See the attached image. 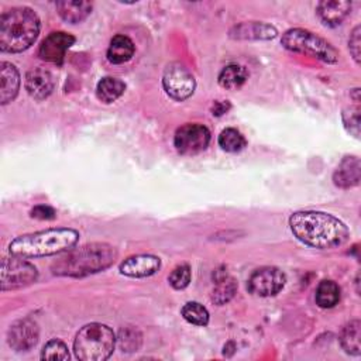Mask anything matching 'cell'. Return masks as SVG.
<instances>
[{"label": "cell", "instance_id": "cell-11", "mask_svg": "<svg viewBox=\"0 0 361 361\" xmlns=\"http://www.w3.org/2000/svg\"><path fill=\"white\" fill-rule=\"evenodd\" d=\"M75 44V37L63 31H55L48 34L39 44L38 56L51 63L61 65L63 62L66 51Z\"/></svg>", "mask_w": 361, "mask_h": 361}, {"label": "cell", "instance_id": "cell-34", "mask_svg": "<svg viewBox=\"0 0 361 361\" xmlns=\"http://www.w3.org/2000/svg\"><path fill=\"white\" fill-rule=\"evenodd\" d=\"M230 110V103L227 100H216L212 106V114L213 116H223Z\"/></svg>", "mask_w": 361, "mask_h": 361}, {"label": "cell", "instance_id": "cell-8", "mask_svg": "<svg viewBox=\"0 0 361 361\" xmlns=\"http://www.w3.org/2000/svg\"><path fill=\"white\" fill-rule=\"evenodd\" d=\"M162 86L171 99L182 102L193 94L196 80L192 72L183 63L171 62L164 69Z\"/></svg>", "mask_w": 361, "mask_h": 361}, {"label": "cell", "instance_id": "cell-31", "mask_svg": "<svg viewBox=\"0 0 361 361\" xmlns=\"http://www.w3.org/2000/svg\"><path fill=\"white\" fill-rule=\"evenodd\" d=\"M343 124L345 130L354 135L355 138L360 137V107L358 106H350L343 110L341 114Z\"/></svg>", "mask_w": 361, "mask_h": 361}, {"label": "cell", "instance_id": "cell-5", "mask_svg": "<svg viewBox=\"0 0 361 361\" xmlns=\"http://www.w3.org/2000/svg\"><path fill=\"white\" fill-rule=\"evenodd\" d=\"M116 343V334L109 326L89 323L78 331L73 353L80 361H103L113 354Z\"/></svg>", "mask_w": 361, "mask_h": 361}, {"label": "cell", "instance_id": "cell-18", "mask_svg": "<svg viewBox=\"0 0 361 361\" xmlns=\"http://www.w3.org/2000/svg\"><path fill=\"white\" fill-rule=\"evenodd\" d=\"M20 89V73L17 68L3 61L0 63V103L4 106L16 99Z\"/></svg>", "mask_w": 361, "mask_h": 361}, {"label": "cell", "instance_id": "cell-13", "mask_svg": "<svg viewBox=\"0 0 361 361\" xmlns=\"http://www.w3.org/2000/svg\"><path fill=\"white\" fill-rule=\"evenodd\" d=\"M161 268V259L151 254H138L126 258L120 264V272L130 278H145Z\"/></svg>", "mask_w": 361, "mask_h": 361}, {"label": "cell", "instance_id": "cell-29", "mask_svg": "<svg viewBox=\"0 0 361 361\" xmlns=\"http://www.w3.org/2000/svg\"><path fill=\"white\" fill-rule=\"evenodd\" d=\"M69 357L71 355L66 344L58 338L49 340L41 351L42 360H69Z\"/></svg>", "mask_w": 361, "mask_h": 361}, {"label": "cell", "instance_id": "cell-6", "mask_svg": "<svg viewBox=\"0 0 361 361\" xmlns=\"http://www.w3.org/2000/svg\"><path fill=\"white\" fill-rule=\"evenodd\" d=\"M281 44L290 52L305 54L326 63L338 61V51L324 38L305 28H290L282 34Z\"/></svg>", "mask_w": 361, "mask_h": 361}, {"label": "cell", "instance_id": "cell-30", "mask_svg": "<svg viewBox=\"0 0 361 361\" xmlns=\"http://www.w3.org/2000/svg\"><path fill=\"white\" fill-rule=\"evenodd\" d=\"M190 278H192V274H190L189 265L182 264L172 269V272L168 276V282L173 289L179 290V289H185L189 285Z\"/></svg>", "mask_w": 361, "mask_h": 361}, {"label": "cell", "instance_id": "cell-14", "mask_svg": "<svg viewBox=\"0 0 361 361\" xmlns=\"http://www.w3.org/2000/svg\"><path fill=\"white\" fill-rule=\"evenodd\" d=\"M24 86L27 93L35 99V100H44L47 99L54 87H55V80L52 73L45 69V68H34L27 72Z\"/></svg>", "mask_w": 361, "mask_h": 361}, {"label": "cell", "instance_id": "cell-3", "mask_svg": "<svg viewBox=\"0 0 361 361\" xmlns=\"http://www.w3.org/2000/svg\"><path fill=\"white\" fill-rule=\"evenodd\" d=\"M41 23L30 7H11L0 17V49L17 54L28 49L39 34Z\"/></svg>", "mask_w": 361, "mask_h": 361}, {"label": "cell", "instance_id": "cell-7", "mask_svg": "<svg viewBox=\"0 0 361 361\" xmlns=\"http://www.w3.org/2000/svg\"><path fill=\"white\" fill-rule=\"evenodd\" d=\"M38 278L37 268L21 257H7L1 261L0 288L1 290H14L34 283Z\"/></svg>", "mask_w": 361, "mask_h": 361}, {"label": "cell", "instance_id": "cell-25", "mask_svg": "<svg viewBox=\"0 0 361 361\" xmlns=\"http://www.w3.org/2000/svg\"><path fill=\"white\" fill-rule=\"evenodd\" d=\"M235 290H237L235 281L231 276H228L227 274H224L223 276L216 278V285L212 292V302L221 306V305L227 303L228 300H231Z\"/></svg>", "mask_w": 361, "mask_h": 361}, {"label": "cell", "instance_id": "cell-12", "mask_svg": "<svg viewBox=\"0 0 361 361\" xmlns=\"http://www.w3.org/2000/svg\"><path fill=\"white\" fill-rule=\"evenodd\" d=\"M39 337L38 324L31 319H23L13 323L7 331V343L16 351H28Z\"/></svg>", "mask_w": 361, "mask_h": 361}, {"label": "cell", "instance_id": "cell-17", "mask_svg": "<svg viewBox=\"0 0 361 361\" xmlns=\"http://www.w3.org/2000/svg\"><path fill=\"white\" fill-rule=\"evenodd\" d=\"M316 11L323 24L336 27L350 14L351 3L347 0H323L317 4Z\"/></svg>", "mask_w": 361, "mask_h": 361}, {"label": "cell", "instance_id": "cell-26", "mask_svg": "<svg viewBox=\"0 0 361 361\" xmlns=\"http://www.w3.org/2000/svg\"><path fill=\"white\" fill-rule=\"evenodd\" d=\"M217 141H219L220 148L223 151H226V152H238L247 144L244 135L238 130H235V128H226V130H223L220 133Z\"/></svg>", "mask_w": 361, "mask_h": 361}, {"label": "cell", "instance_id": "cell-19", "mask_svg": "<svg viewBox=\"0 0 361 361\" xmlns=\"http://www.w3.org/2000/svg\"><path fill=\"white\" fill-rule=\"evenodd\" d=\"M93 4L90 1H79V0H62L56 3L58 14L62 17V20L78 24L82 23L87 16L92 13Z\"/></svg>", "mask_w": 361, "mask_h": 361}, {"label": "cell", "instance_id": "cell-20", "mask_svg": "<svg viewBox=\"0 0 361 361\" xmlns=\"http://www.w3.org/2000/svg\"><path fill=\"white\" fill-rule=\"evenodd\" d=\"M135 47L134 42L126 35H114L107 48V59L110 63L120 65L128 62L134 55Z\"/></svg>", "mask_w": 361, "mask_h": 361}, {"label": "cell", "instance_id": "cell-4", "mask_svg": "<svg viewBox=\"0 0 361 361\" xmlns=\"http://www.w3.org/2000/svg\"><path fill=\"white\" fill-rule=\"evenodd\" d=\"M79 240V233L73 228H47L24 235H18L8 244V252L21 258H38L65 252Z\"/></svg>", "mask_w": 361, "mask_h": 361}, {"label": "cell", "instance_id": "cell-28", "mask_svg": "<svg viewBox=\"0 0 361 361\" xmlns=\"http://www.w3.org/2000/svg\"><path fill=\"white\" fill-rule=\"evenodd\" d=\"M116 341L118 343V347L123 351L133 353V351H137L141 347L142 336H141V333L135 327L126 326V327L120 329Z\"/></svg>", "mask_w": 361, "mask_h": 361}, {"label": "cell", "instance_id": "cell-33", "mask_svg": "<svg viewBox=\"0 0 361 361\" xmlns=\"http://www.w3.org/2000/svg\"><path fill=\"white\" fill-rule=\"evenodd\" d=\"M56 213L51 206L47 204H38L31 210V217L39 219V220H52L55 219Z\"/></svg>", "mask_w": 361, "mask_h": 361}, {"label": "cell", "instance_id": "cell-9", "mask_svg": "<svg viewBox=\"0 0 361 361\" xmlns=\"http://www.w3.org/2000/svg\"><path fill=\"white\" fill-rule=\"evenodd\" d=\"M210 131L206 126L190 123L179 127L173 135V145L182 155H196L207 148Z\"/></svg>", "mask_w": 361, "mask_h": 361}, {"label": "cell", "instance_id": "cell-15", "mask_svg": "<svg viewBox=\"0 0 361 361\" xmlns=\"http://www.w3.org/2000/svg\"><path fill=\"white\" fill-rule=\"evenodd\" d=\"M278 34L271 24L261 21H244L230 28L228 35L234 39H272Z\"/></svg>", "mask_w": 361, "mask_h": 361}, {"label": "cell", "instance_id": "cell-21", "mask_svg": "<svg viewBox=\"0 0 361 361\" xmlns=\"http://www.w3.org/2000/svg\"><path fill=\"white\" fill-rule=\"evenodd\" d=\"M340 344L350 355L361 354V323L360 320L348 322L340 333Z\"/></svg>", "mask_w": 361, "mask_h": 361}, {"label": "cell", "instance_id": "cell-32", "mask_svg": "<svg viewBox=\"0 0 361 361\" xmlns=\"http://www.w3.org/2000/svg\"><path fill=\"white\" fill-rule=\"evenodd\" d=\"M348 49L357 65L361 63V27L355 25L348 39Z\"/></svg>", "mask_w": 361, "mask_h": 361}, {"label": "cell", "instance_id": "cell-2", "mask_svg": "<svg viewBox=\"0 0 361 361\" xmlns=\"http://www.w3.org/2000/svg\"><path fill=\"white\" fill-rule=\"evenodd\" d=\"M117 258V250L106 243H90L79 248H71L58 258L51 271L58 276L82 278L109 268Z\"/></svg>", "mask_w": 361, "mask_h": 361}, {"label": "cell", "instance_id": "cell-16", "mask_svg": "<svg viewBox=\"0 0 361 361\" xmlns=\"http://www.w3.org/2000/svg\"><path fill=\"white\" fill-rule=\"evenodd\" d=\"M361 162L357 157H344L333 172V182L341 189H350L360 183Z\"/></svg>", "mask_w": 361, "mask_h": 361}, {"label": "cell", "instance_id": "cell-23", "mask_svg": "<svg viewBox=\"0 0 361 361\" xmlns=\"http://www.w3.org/2000/svg\"><path fill=\"white\" fill-rule=\"evenodd\" d=\"M126 90V83L113 76H104L97 82L96 96L100 102L109 104L116 102Z\"/></svg>", "mask_w": 361, "mask_h": 361}, {"label": "cell", "instance_id": "cell-10", "mask_svg": "<svg viewBox=\"0 0 361 361\" xmlns=\"http://www.w3.org/2000/svg\"><path fill=\"white\" fill-rule=\"evenodd\" d=\"M286 283V275L276 267H262L255 269L248 281L247 289L257 296L268 298L282 290Z\"/></svg>", "mask_w": 361, "mask_h": 361}, {"label": "cell", "instance_id": "cell-27", "mask_svg": "<svg viewBox=\"0 0 361 361\" xmlns=\"http://www.w3.org/2000/svg\"><path fill=\"white\" fill-rule=\"evenodd\" d=\"M182 317L195 326H206L209 323V312L199 302H188L180 309Z\"/></svg>", "mask_w": 361, "mask_h": 361}, {"label": "cell", "instance_id": "cell-24", "mask_svg": "<svg viewBox=\"0 0 361 361\" xmlns=\"http://www.w3.org/2000/svg\"><path fill=\"white\" fill-rule=\"evenodd\" d=\"M340 292H341L340 286L334 281L324 279L316 288L314 300L320 307L330 309L338 303L340 296H341Z\"/></svg>", "mask_w": 361, "mask_h": 361}, {"label": "cell", "instance_id": "cell-1", "mask_svg": "<svg viewBox=\"0 0 361 361\" xmlns=\"http://www.w3.org/2000/svg\"><path fill=\"white\" fill-rule=\"evenodd\" d=\"M293 235L303 244L320 250L341 247L348 241V227L333 214L317 210H299L289 217Z\"/></svg>", "mask_w": 361, "mask_h": 361}, {"label": "cell", "instance_id": "cell-22", "mask_svg": "<svg viewBox=\"0 0 361 361\" xmlns=\"http://www.w3.org/2000/svg\"><path fill=\"white\" fill-rule=\"evenodd\" d=\"M248 79V71L238 65V63H230L224 66L219 73V85L227 90H235L240 89Z\"/></svg>", "mask_w": 361, "mask_h": 361}]
</instances>
